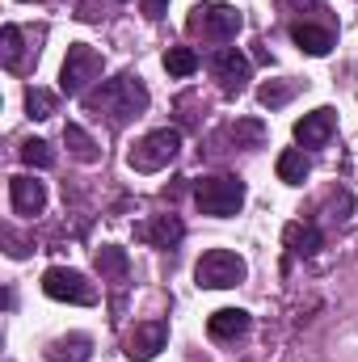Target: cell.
<instances>
[{
  "label": "cell",
  "instance_id": "cell-7",
  "mask_svg": "<svg viewBox=\"0 0 358 362\" xmlns=\"http://www.w3.org/2000/svg\"><path fill=\"white\" fill-rule=\"evenodd\" d=\"M42 291L51 299H64V303H97V286L85 274L68 270V266H51L42 274Z\"/></svg>",
  "mask_w": 358,
  "mask_h": 362
},
{
  "label": "cell",
  "instance_id": "cell-5",
  "mask_svg": "<svg viewBox=\"0 0 358 362\" xmlns=\"http://www.w3.org/2000/svg\"><path fill=\"white\" fill-rule=\"evenodd\" d=\"M194 278H198V286L228 291V286L245 282V262H241L236 253H228V249H211V253H202V262L194 266Z\"/></svg>",
  "mask_w": 358,
  "mask_h": 362
},
{
  "label": "cell",
  "instance_id": "cell-15",
  "mask_svg": "<svg viewBox=\"0 0 358 362\" xmlns=\"http://www.w3.org/2000/svg\"><path fill=\"white\" fill-rule=\"evenodd\" d=\"M144 236H148V240H152L156 249H173L181 236H185V228H181L178 215H161V219H156V223H152V228H148Z\"/></svg>",
  "mask_w": 358,
  "mask_h": 362
},
{
  "label": "cell",
  "instance_id": "cell-8",
  "mask_svg": "<svg viewBox=\"0 0 358 362\" xmlns=\"http://www.w3.org/2000/svg\"><path fill=\"white\" fill-rule=\"evenodd\" d=\"M211 72H215L219 89L228 93V97H236V93L245 89V81H249V59L228 47V51H215L211 55Z\"/></svg>",
  "mask_w": 358,
  "mask_h": 362
},
{
  "label": "cell",
  "instance_id": "cell-3",
  "mask_svg": "<svg viewBox=\"0 0 358 362\" xmlns=\"http://www.w3.org/2000/svg\"><path fill=\"white\" fill-rule=\"evenodd\" d=\"M178 152H181V135L173 127H161V131L144 135V139L127 152V165H131L135 173H156V169H165Z\"/></svg>",
  "mask_w": 358,
  "mask_h": 362
},
{
  "label": "cell",
  "instance_id": "cell-24",
  "mask_svg": "<svg viewBox=\"0 0 358 362\" xmlns=\"http://www.w3.org/2000/svg\"><path fill=\"white\" fill-rule=\"evenodd\" d=\"M25 110H30V118H51L55 114V93L30 89L25 93Z\"/></svg>",
  "mask_w": 358,
  "mask_h": 362
},
{
  "label": "cell",
  "instance_id": "cell-1",
  "mask_svg": "<svg viewBox=\"0 0 358 362\" xmlns=\"http://www.w3.org/2000/svg\"><path fill=\"white\" fill-rule=\"evenodd\" d=\"M89 105L93 110H105L114 122H127V118H139L148 110V89H144V81L135 72H122V76L105 81L101 89L93 93Z\"/></svg>",
  "mask_w": 358,
  "mask_h": 362
},
{
  "label": "cell",
  "instance_id": "cell-17",
  "mask_svg": "<svg viewBox=\"0 0 358 362\" xmlns=\"http://www.w3.org/2000/svg\"><path fill=\"white\" fill-rule=\"evenodd\" d=\"M64 144L72 148V156H76V160H85V165H93V160H97V144H93V135L85 131V127L68 122V127H64Z\"/></svg>",
  "mask_w": 358,
  "mask_h": 362
},
{
  "label": "cell",
  "instance_id": "cell-23",
  "mask_svg": "<svg viewBox=\"0 0 358 362\" xmlns=\"http://www.w3.org/2000/svg\"><path fill=\"white\" fill-rule=\"evenodd\" d=\"M262 135H266V127L258 122V118H245V122H236V127H228V139L241 148V144H262Z\"/></svg>",
  "mask_w": 358,
  "mask_h": 362
},
{
  "label": "cell",
  "instance_id": "cell-27",
  "mask_svg": "<svg viewBox=\"0 0 358 362\" xmlns=\"http://www.w3.org/2000/svg\"><path fill=\"white\" fill-rule=\"evenodd\" d=\"M282 4H304V0H282ZM308 4H312V8H321L325 0H308Z\"/></svg>",
  "mask_w": 358,
  "mask_h": 362
},
{
  "label": "cell",
  "instance_id": "cell-12",
  "mask_svg": "<svg viewBox=\"0 0 358 362\" xmlns=\"http://www.w3.org/2000/svg\"><path fill=\"white\" fill-rule=\"evenodd\" d=\"M207 333H211L215 341L245 337V333H249V312H241V308H219V312L207 320Z\"/></svg>",
  "mask_w": 358,
  "mask_h": 362
},
{
  "label": "cell",
  "instance_id": "cell-22",
  "mask_svg": "<svg viewBox=\"0 0 358 362\" xmlns=\"http://www.w3.org/2000/svg\"><path fill=\"white\" fill-rule=\"evenodd\" d=\"M97 270L110 274V278H122V274H127V253H122V249H114V245L97 249Z\"/></svg>",
  "mask_w": 358,
  "mask_h": 362
},
{
  "label": "cell",
  "instance_id": "cell-18",
  "mask_svg": "<svg viewBox=\"0 0 358 362\" xmlns=\"http://www.w3.org/2000/svg\"><path fill=\"white\" fill-rule=\"evenodd\" d=\"M308 169H312V165H308V156H304V152H295V148L278 156V177L287 181V185H299V181L308 177Z\"/></svg>",
  "mask_w": 358,
  "mask_h": 362
},
{
  "label": "cell",
  "instance_id": "cell-9",
  "mask_svg": "<svg viewBox=\"0 0 358 362\" xmlns=\"http://www.w3.org/2000/svg\"><path fill=\"white\" fill-rule=\"evenodd\" d=\"M165 341H169V325H165V320L139 325V329H135V333L127 337V358H135V362L156 358V354L165 350Z\"/></svg>",
  "mask_w": 358,
  "mask_h": 362
},
{
  "label": "cell",
  "instance_id": "cell-25",
  "mask_svg": "<svg viewBox=\"0 0 358 362\" xmlns=\"http://www.w3.org/2000/svg\"><path fill=\"white\" fill-rule=\"evenodd\" d=\"M4 64L8 68L21 64V30L17 25H4Z\"/></svg>",
  "mask_w": 358,
  "mask_h": 362
},
{
  "label": "cell",
  "instance_id": "cell-6",
  "mask_svg": "<svg viewBox=\"0 0 358 362\" xmlns=\"http://www.w3.org/2000/svg\"><path fill=\"white\" fill-rule=\"evenodd\" d=\"M190 30L202 34V38H215V42H228L236 30H241V13L232 4H198L190 13Z\"/></svg>",
  "mask_w": 358,
  "mask_h": 362
},
{
  "label": "cell",
  "instance_id": "cell-4",
  "mask_svg": "<svg viewBox=\"0 0 358 362\" xmlns=\"http://www.w3.org/2000/svg\"><path fill=\"white\" fill-rule=\"evenodd\" d=\"M97 76H101V55L93 47H85V42H72L68 47V59L59 68V89L68 93V97H81Z\"/></svg>",
  "mask_w": 358,
  "mask_h": 362
},
{
  "label": "cell",
  "instance_id": "cell-11",
  "mask_svg": "<svg viewBox=\"0 0 358 362\" xmlns=\"http://www.w3.org/2000/svg\"><path fill=\"white\" fill-rule=\"evenodd\" d=\"M8 198H13V211L21 215H38L47 206V185L34 177H13L8 181Z\"/></svg>",
  "mask_w": 358,
  "mask_h": 362
},
{
  "label": "cell",
  "instance_id": "cell-20",
  "mask_svg": "<svg viewBox=\"0 0 358 362\" xmlns=\"http://www.w3.org/2000/svg\"><path fill=\"white\" fill-rule=\"evenodd\" d=\"M21 160L34 165V169H51V165H55V152H51L47 139H25V144H21Z\"/></svg>",
  "mask_w": 358,
  "mask_h": 362
},
{
  "label": "cell",
  "instance_id": "cell-13",
  "mask_svg": "<svg viewBox=\"0 0 358 362\" xmlns=\"http://www.w3.org/2000/svg\"><path fill=\"white\" fill-rule=\"evenodd\" d=\"M291 38H295V47L308 51V55H329V51H333V30L312 25V21H295V25H291Z\"/></svg>",
  "mask_w": 358,
  "mask_h": 362
},
{
  "label": "cell",
  "instance_id": "cell-10",
  "mask_svg": "<svg viewBox=\"0 0 358 362\" xmlns=\"http://www.w3.org/2000/svg\"><path fill=\"white\" fill-rule=\"evenodd\" d=\"M329 135H333V110H312L295 122V139L304 148H325Z\"/></svg>",
  "mask_w": 358,
  "mask_h": 362
},
{
  "label": "cell",
  "instance_id": "cell-19",
  "mask_svg": "<svg viewBox=\"0 0 358 362\" xmlns=\"http://www.w3.org/2000/svg\"><path fill=\"white\" fill-rule=\"evenodd\" d=\"M295 93H299V85H295V81H270V85H262V89H258V97H262V105L278 110V105H287Z\"/></svg>",
  "mask_w": 358,
  "mask_h": 362
},
{
  "label": "cell",
  "instance_id": "cell-14",
  "mask_svg": "<svg viewBox=\"0 0 358 362\" xmlns=\"http://www.w3.org/2000/svg\"><path fill=\"white\" fill-rule=\"evenodd\" d=\"M89 354H93V337H85V333H68V337L47 346L51 362H89Z\"/></svg>",
  "mask_w": 358,
  "mask_h": 362
},
{
  "label": "cell",
  "instance_id": "cell-16",
  "mask_svg": "<svg viewBox=\"0 0 358 362\" xmlns=\"http://www.w3.org/2000/svg\"><path fill=\"white\" fill-rule=\"evenodd\" d=\"M287 245H291V253H316L321 249V228L316 223H291L287 228Z\"/></svg>",
  "mask_w": 358,
  "mask_h": 362
},
{
  "label": "cell",
  "instance_id": "cell-26",
  "mask_svg": "<svg viewBox=\"0 0 358 362\" xmlns=\"http://www.w3.org/2000/svg\"><path fill=\"white\" fill-rule=\"evenodd\" d=\"M165 8H169V0H144V13L156 21V17H165Z\"/></svg>",
  "mask_w": 358,
  "mask_h": 362
},
{
  "label": "cell",
  "instance_id": "cell-21",
  "mask_svg": "<svg viewBox=\"0 0 358 362\" xmlns=\"http://www.w3.org/2000/svg\"><path fill=\"white\" fill-rule=\"evenodd\" d=\"M165 68H169V76H194V72H198V55H194L190 47H173V51L165 55Z\"/></svg>",
  "mask_w": 358,
  "mask_h": 362
},
{
  "label": "cell",
  "instance_id": "cell-2",
  "mask_svg": "<svg viewBox=\"0 0 358 362\" xmlns=\"http://www.w3.org/2000/svg\"><path fill=\"white\" fill-rule=\"evenodd\" d=\"M194 202H198L202 215L228 219V215L241 211V202H245V185H241V177H202L198 185H194Z\"/></svg>",
  "mask_w": 358,
  "mask_h": 362
}]
</instances>
